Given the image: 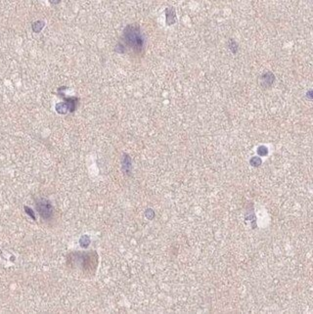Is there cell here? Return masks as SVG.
Wrapping results in <instances>:
<instances>
[{
  "label": "cell",
  "mask_w": 313,
  "mask_h": 314,
  "mask_svg": "<svg viewBox=\"0 0 313 314\" xmlns=\"http://www.w3.org/2000/svg\"><path fill=\"white\" fill-rule=\"evenodd\" d=\"M274 75L271 74V72L269 71H266V74H264L262 75V81H261V84L262 85H264V84H266V87L267 86H270L272 83H273L274 81Z\"/></svg>",
  "instance_id": "obj_3"
},
{
  "label": "cell",
  "mask_w": 313,
  "mask_h": 314,
  "mask_svg": "<svg viewBox=\"0 0 313 314\" xmlns=\"http://www.w3.org/2000/svg\"><path fill=\"white\" fill-rule=\"evenodd\" d=\"M36 208L40 216L45 219L50 218L52 213H53V208L50 205V202H48L46 200H40L39 202H37Z\"/></svg>",
  "instance_id": "obj_2"
},
{
  "label": "cell",
  "mask_w": 313,
  "mask_h": 314,
  "mask_svg": "<svg viewBox=\"0 0 313 314\" xmlns=\"http://www.w3.org/2000/svg\"><path fill=\"white\" fill-rule=\"evenodd\" d=\"M122 43H119V52H124L125 48H129L134 53H140L144 46V38L140 27L136 25L127 26L123 30Z\"/></svg>",
  "instance_id": "obj_1"
},
{
  "label": "cell",
  "mask_w": 313,
  "mask_h": 314,
  "mask_svg": "<svg viewBox=\"0 0 313 314\" xmlns=\"http://www.w3.org/2000/svg\"><path fill=\"white\" fill-rule=\"evenodd\" d=\"M250 163H251V166L255 167H259L260 164L262 163V160H261V159H260V158H258V157H252V158L251 159V160H250Z\"/></svg>",
  "instance_id": "obj_4"
},
{
  "label": "cell",
  "mask_w": 313,
  "mask_h": 314,
  "mask_svg": "<svg viewBox=\"0 0 313 314\" xmlns=\"http://www.w3.org/2000/svg\"><path fill=\"white\" fill-rule=\"evenodd\" d=\"M44 26V23L41 22V21H37L33 24V31H35V33H39L40 30H42V27Z\"/></svg>",
  "instance_id": "obj_5"
},
{
  "label": "cell",
  "mask_w": 313,
  "mask_h": 314,
  "mask_svg": "<svg viewBox=\"0 0 313 314\" xmlns=\"http://www.w3.org/2000/svg\"><path fill=\"white\" fill-rule=\"evenodd\" d=\"M49 1H50L52 4H57V3L60 2V0H49Z\"/></svg>",
  "instance_id": "obj_8"
},
{
  "label": "cell",
  "mask_w": 313,
  "mask_h": 314,
  "mask_svg": "<svg viewBox=\"0 0 313 314\" xmlns=\"http://www.w3.org/2000/svg\"><path fill=\"white\" fill-rule=\"evenodd\" d=\"M258 154L261 157H264L268 154V149L265 146H259L258 148Z\"/></svg>",
  "instance_id": "obj_7"
},
{
  "label": "cell",
  "mask_w": 313,
  "mask_h": 314,
  "mask_svg": "<svg viewBox=\"0 0 313 314\" xmlns=\"http://www.w3.org/2000/svg\"><path fill=\"white\" fill-rule=\"evenodd\" d=\"M123 167H125V170L129 171L131 168V163H130V158L127 155H124V160H123Z\"/></svg>",
  "instance_id": "obj_6"
}]
</instances>
